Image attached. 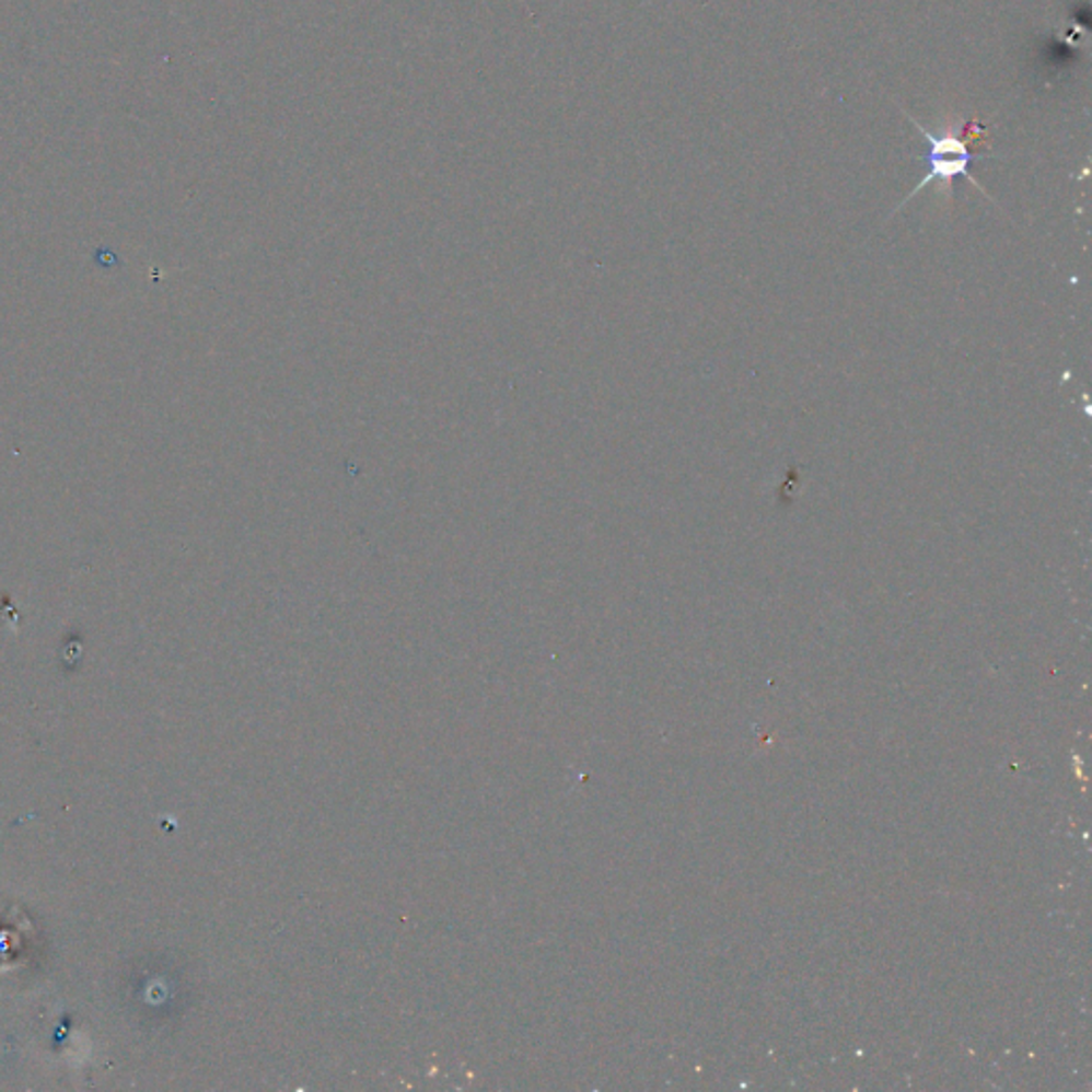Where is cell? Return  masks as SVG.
<instances>
[{"label": "cell", "mask_w": 1092, "mask_h": 1092, "mask_svg": "<svg viewBox=\"0 0 1092 1092\" xmlns=\"http://www.w3.org/2000/svg\"><path fill=\"white\" fill-rule=\"evenodd\" d=\"M898 107H901V105H898ZM901 112L909 118V123H911L914 127L918 128V130L925 135L926 141H928V146H930V150H928V171H926L925 177H922V179H920V184H918V186L909 193V197H905V201H903L896 210H901L905 204H909V201H911V199H914L920 190H925L926 186H928V184H932V182H939V184H941V190L945 193V197H948V199H952V190H954V188H952V184H954V179H956V177H966V179H968V182H971V184H973V186H975L981 195H986V197L990 199V195L981 188V184H979V182L975 179V175L971 173V165H973L975 161H986L988 156H977V154H973V152L968 150V146H966L965 135H961V132L956 130V127H948L945 130H941V132H932V130H928V128L922 127V125H920V123H918V120H916V118H914V116H911L905 107H901Z\"/></svg>", "instance_id": "6da1fadb"}]
</instances>
